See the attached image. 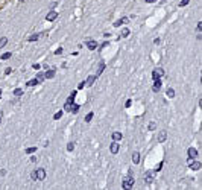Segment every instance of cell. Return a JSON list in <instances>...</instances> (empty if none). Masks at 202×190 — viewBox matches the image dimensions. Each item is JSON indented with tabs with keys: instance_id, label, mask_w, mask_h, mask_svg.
<instances>
[{
	"instance_id": "1",
	"label": "cell",
	"mask_w": 202,
	"mask_h": 190,
	"mask_svg": "<svg viewBox=\"0 0 202 190\" xmlns=\"http://www.w3.org/2000/svg\"><path fill=\"white\" fill-rule=\"evenodd\" d=\"M134 184H135V178H134V175H128V176H125L123 179H122V187L126 189V190L132 189V187H134Z\"/></svg>"
},
{
	"instance_id": "2",
	"label": "cell",
	"mask_w": 202,
	"mask_h": 190,
	"mask_svg": "<svg viewBox=\"0 0 202 190\" xmlns=\"http://www.w3.org/2000/svg\"><path fill=\"white\" fill-rule=\"evenodd\" d=\"M187 163H188V167L191 169V170H199V169H201V163L196 161L195 158H188Z\"/></svg>"
},
{
	"instance_id": "3",
	"label": "cell",
	"mask_w": 202,
	"mask_h": 190,
	"mask_svg": "<svg viewBox=\"0 0 202 190\" xmlns=\"http://www.w3.org/2000/svg\"><path fill=\"white\" fill-rule=\"evenodd\" d=\"M155 170H147L146 172V176H145V183L146 184H151L152 181H153V178H155Z\"/></svg>"
},
{
	"instance_id": "4",
	"label": "cell",
	"mask_w": 202,
	"mask_h": 190,
	"mask_svg": "<svg viewBox=\"0 0 202 190\" xmlns=\"http://www.w3.org/2000/svg\"><path fill=\"white\" fill-rule=\"evenodd\" d=\"M35 175H36V181H43L46 178V169H36Z\"/></svg>"
},
{
	"instance_id": "5",
	"label": "cell",
	"mask_w": 202,
	"mask_h": 190,
	"mask_svg": "<svg viewBox=\"0 0 202 190\" xmlns=\"http://www.w3.org/2000/svg\"><path fill=\"white\" fill-rule=\"evenodd\" d=\"M56 17H58V12L55 11V9H52V11H49V12H47V15H46V20H47V22H55V20H56Z\"/></svg>"
},
{
	"instance_id": "6",
	"label": "cell",
	"mask_w": 202,
	"mask_h": 190,
	"mask_svg": "<svg viewBox=\"0 0 202 190\" xmlns=\"http://www.w3.org/2000/svg\"><path fill=\"white\" fill-rule=\"evenodd\" d=\"M109 149H111V154H119V151H120V146H119V141H113L109 146Z\"/></svg>"
},
{
	"instance_id": "7",
	"label": "cell",
	"mask_w": 202,
	"mask_h": 190,
	"mask_svg": "<svg viewBox=\"0 0 202 190\" xmlns=\"http://www.w3.org/2000/svg\"><path fill=\"white\" fill-rule=\"evenodd\" d=\"M159 90H161V79H155L153 81V85H152V91H155V93H158Z\"/></svg>"
},
{
	"instance_id": "8",
	"label": "cell",
	"mask_w": 202,
	"mask_h": 190,
	"mask_svg": "<svg viewBox=\"0 0 202 190\" xmlns=\"http://www.w3.org/2000/svg\"><path fill=\"white\" fill-rule=\"evenodd\" d=\"M85 44H87L88 50H94V49H97V41H94V40H88V41H85Z\"/></svg>"
},
{
	"instance_id": "9",
	"label": "cell",
	"mask_w": 202,
	"mask_h": 190,
	"mask_svg": "<svg viewBox=\"0 0 202 190\" xmlns=\"http://www.w3.org/2000/svg\"><path fill=\"white\" fill-rule=\"evenodd\" d=\"M105 67H106L105 66V61H100L99 66H97V72H96V78H99L100 75H102V72L105 70Z\"/></svg>"
},
{
	"instance_id": "10",
	"label": "cell",
	"mask_w": 202,
	"mask_h": 190,
	"mask_svg": "<svg viewBox=\"0 0 202 190\" xmlns=\"http://www.w3.org/2000/svg\"><path fill=\"white\" fill-rule=\"evenodd\" d=\"M94 81H96V75L87 76V79H85V87H91L93 84H94Z\"/></svg>"
},
{
	"instance_id": "11",
	"label": "cell",
	"mask_w": 202,
	"mask_h": 190,
	"mask_svg": "<svg viewBox=\"0 0 202 190\" xmlns=\"http://www.w3.org/2000/svg\"><path fill=\"white\" fill-rule=\"evenodd\" d=\"M166 140H167V131H159V134H158V141H159V143H164Z\"/></svg>"
},
{
	"instance_id": "12",
	"label": "cell",
	"mask_w": 202,
	"mask_h": 190,
	"mask_svg": "<svg viewBox=\"0 0 202 190\" xmlns=\"http://www.w3.org/2000/svg\"><path fill=\"white\" fill-rule=\"evenodd\" d=\"M111 139H113L114 141H120L122 139H123V135H122V133H119V131H114V133L111 134Z\"/></svg>"
},
{
	"instance_id": "13",
	"label": "cell",
	"mask_w": 202,
	"mask_h": 190,
	"mask_svg": "<svg viewBox=\"0 0 202 190\" xmlns=\"http://www.w3.org/2000/svg\"><path fill=\"white\" fill-rule=\"evenodd\" d=\"M55 73H56L55 68H49V70L44 73V78H46V79H52L53 76H55Z\"/></svg>"
},
{
	"instance_id": "14",
	"label": "cell",
	"mask_w": 202,
	"mask_h": 190,
	"mask_svg": "<svg viewBox=\"0 0 202 190\" xmlns=\"http://www.w3.org/2000/svg\"><path fill=\"white\" fill-rule=\"evenodd\" d=\"M132 163H134V164H138V163H140V152H134V154H132Z\"/></svg>"
},
{
	"instance_id": "15",
	"label": "cell",
	"mask_w": 202,
	"mask_h": 190,
	"mask_svg": "<svg viewBox=\"0 0 202 190\" xmlns=\"http://www.w3.org/2000/svg\"><path fill=\"white\" fill-rule=\"evenodd\" d=\"M40 37H41V34H32L29 38H28V41L29 43H34V41H38L40 40Z\"/></svg>"
},
{
	"instance_id": "16",
	"label": "cell",
	"mask_w": 202,
	"mask_h": 190,
	"mask_svg": "<svg viewBox=\"0 0 202 190\" xmlns=\"http://www.w3.org/2000/svg\"><path fill=\"white\" fill-rule=\"evenodd\" d=\"M38 84H40V81L35 78V79H30V81L26 82V87H35V85H38Z\"/></svg>"
},
{
	"instance_id": "17",
	"label": "cell",
	"mask_w": 202,
	"mask_h": 190,
	"mask_svg": "<svg viewBox=\"0 0 202 190\" xmlns=\"http://www.w3.org/2000/svg\"><path fill=\"white\" fill-rule=\"evenodd\" d=\"M198 157V151L195 149V147H190L188 149V158H196Z\"/></svg>"
},
{
	"instance_id": "18",
	"label": "cell",
	"mask_w": 202,
	"mask_h": 190,
	"mask_svg": "<svg viewBox=\"0 0 202 190\" xmlns=\"http://www.w3.org/2000/svg\"><path fill=\"white\" fill-rule=\"evenodd\" d=\"M128 22H129V18H120V20H117V22L114 23V26L117 28V26H122V24H126Z\"/></svg>"
},
{
	"instance_id": "19",
	"label": "cell",
	"mask_w": 202,
	"mask_h": 190,
	"mask_svg": "<svg viewBox=\"0 0 202 190\" xmlns=\"http://www.w3.org/2000/svg\"><path fill=\"white\" fill-rule=\"evenodd\" d=\"M79 108H81V107H79V105H78V103H74V102H73V105H72V108H70V113H72V114H78V111H79Z\"/></svg>"
},
{
	"instance_id": "20",
	"label": "cell",
	"mask_w": 202,
	"mask_h": 190,
	"mask_svg": "<svg viewBox=\"0 0 202 190\" xmlns=\"http://www.w3.org/2000/svg\"><path fill=\"white\" fill-rule=\"evenodd\" d=\"M23 93H24V90H21V88H15V90H14V96H15V97L23 96Z\"/></svg>"
},
{
	"instance_id": "21",
	"label": "cell",
	"mask_w": 202,
	"mask_h": 190,
	"mask_svg": "<svg viewBox=\"0 0 202 190\" xmlns=\"http://www.w3.org/2000/svg\"><path fill=\"white\" fill-rule=\"evenodd\" d=\"M24 152H26L28 155H32V154H35V152H36V147H35V146H30V147H28Z\"/></svg>"
},
{
	"instance_id": "22",
	"label": "cell",
	"mask_w": 202,
	"mask_h": 190,
	"mask_svg": "<svg viewBox=\"0 0 202 190\" xmlns=\"http://www.w3.org/2000/svg\"><path fill=\"white\" fill-rule=\"evenodd\" d=\"M93 116H94V113L91 111V113H88L87 116H85V123H90L93 120Z\"/></svg>"
},
{
	"instance_id": "23",
	"label": "cell",
	"mask_w": 202,
	"mask_h": 190,
	"mask_svg": "<svg viewBox=\"0 0 202 190\" xmlns=\"http://www.w3.org/2000/svg\"><path fill=\"white\" fill-rule=\"evenodd\" d=\"M12 56V52H6V53H3L2 56H0V60H3V61H6V60H9V58Z\"/></svg>"
},
{
	"instance_id": "24",
	"label": "cell",
	"mask_w": 202,
	"mask_h": 190,
	"mask_svg": "<svg viewBox=\"0 0 202 190\" xmlns=\"http://www.w3.org/2000/svg\"><path fill=\"white\" fill-rule=\"evenodd\" d=\"M6 44H8V38H6V37H2V38H0V49L5 47Z\"/></svg>"
},
{
	"instance_id": "25",
	"label": "cell",
	"mask_w": 202,
	"mask_h": 190,
	"mask_svg": "<svg viewBox=\"0 0 202 190\" xmlns=\"http://www.w3.org/2000/svg\"><path fill=\"white\" fill-rule=\"evenodd\" d=\"M166 94H167V97L173 99V97H175V90H173V88H169L167 91H166Z\"/></svg>"
},
{
	"instance_id": "26",
	"label": "cell",
	"mask_w": 202,
	"mask_h": 190,
	"mask_svg": "<svg viewBox=\"0 0 202 190\" xmlns=\"http://www.w3.org/2000/svg\"><path fill=\"white\" fill-rule=\"evenodd\" d=\"M155 72H157V75H158V78H163L164 76V70L161 67H158V68H155Z\"/></svg>"
},
{
	"instance_id": "27",
	"label": "cell",
	"mask_w": 202,
	"mask_h": 190,
	"mask_svg": "<svg viewBox=\"0 0 202 190\" xmlns=\"http://www.w3.org/2000/svg\"><path fill=\"white\" fill-rule=\"evenodd\" d=\"M147 129H149V131H155V129H157V123H155V122H151V123L147 125Z\"/></svg>"
},
{
	"instance_id": "28",
	"label": "cell",
	"mask_w": 202,
	"mask_h": 190,
	"mask_svg": "<svg viewBox=\"0 0 202 190\" xmlns=\"http://www.w3.org/2000/svg\"><path fill=\"white\" fill-rule=\"evenodd\" d=\"M73 149H74V143H73V141H68V143H67V151L73 152Z\"/></svg>"
},
{
	"instance_id": "29",
	"label": "cell",
	"mask_w": 202,
	"mask_h": 190,
	"mask_svg": "<svg viewBox=\"0 0 202 190\" xmlns=\"http://www.w3.org/2000/svg\"><path fill=\"white\" fill-rule=\"evenodd\" d=\"M129 34H131L129 29H123V30H122V37H123V38H128V37H129Z\"/></svg>"
},
{
	"instance_id": "30",
	"label": "cell",
	"mask_w": 202,
	"mask_h": 190,
	"mask_svg": "<svg viewBox=\"0 0 202 190\" xmlns=\"http://www.w3.org/2000/svg\"><path fill=\"white\" fill-rule=\"evenodd\" d=\"M62 114H64V111H62V110H59L58 113H55V116H53V119H55V120L61 119V116H62Z\"/></svg>"
},
{
	"instance_id": "31",
	"label": "cell",
	"mask_w": 202,
	"mask_h": 190,
	"mask_svg": "<svg viewBox=\"0 0 202 190\" xmlns=\"http://www.w3.org/2000/svg\"><path fill=\"white\" fill-rule=\"evenodd\" d=\"M36 79H38L40 82H43V81L46 79V78H44V73H41V72H40V73H36Z\"/></svg>"
},
{
	"instance_id": "32",
	"label": "cell",
	"mask_w": 202,
	"mask_h": 190,
	"mask_svg": "<svg viewBox=\"0 0 202 190\" xmlns=\"http://www.w3.org/2000/svg\"><path fill=\"white\" fill-rule=\"evenodd\" d=\"M190 3V0H181V3H179V6H187V5Z\"/></svg>"
},
{
	"instance_id": "33",
	"label": "cell",
	"mask_w": 202,
	"mask_h": 190,
	"mask_svg": "<svg viewBox=\"0 0 202 190\" xmlns=\"http://www.w3.org/2000/svg\"><path fill=\"white\" fill-rule=\"evenodd\" d=\"M32 68H34V70H40V68H41V64L35 62V64H32Z\"/></svg>"
},
{
	"instance_id": "34",
	"label": "cell",
	"mask_w": 202,
	"mask_h": 190,
	"mask_svg": "<svg viewBox=\"0 0 202 190\" xmlns=\"http://www.w3.org/2000/svg\"><path fill=\"white\" fill-rule=\"evenodd\" d=\"M161 169H163V163H159V164H157V167L153 169V170H155V172H159Z\"/></svg>"
},
{
	"instance_id": "35",
	"label": "cell",
	"mask_w": 202,
	"mask_h": 190,
	"mask_svg": "<svg viewBox=\"0 0 202 190\" xmlns=\"http://www.w3.org/2000/svg\"><path fill=\"white\" fill-rule=\"evenodd\" d=\"M62 52H64V49H62V47H58V49L55 50V55H61Z\"/></svg>"
},
{
	"instance_id": "36",
	"label": "cell",
	"mask_w": 202,
	"mask_h": 190,
	"mask_svg": "<svg viewBox=\"0 0 202 190\" xmlns=\"http://www.w3.org/2000/svg\"><path fill=\"white\" fill-rule=\"evenodd\" d=\"M131 105H132V101H131V99H128V101H126V103H125V107H126V108H129Z\"/></svg>"
},
{
	"instance_id": "37",
	"label": "cell",
	"mask_w": 202,
	"mask_h": 190,
	"mask_svg": "<svg viewBox=\"0 0 202 190\" xmlns=\"http://www.w3.org/2000/svg\"><path fill=\"white\" fill-rule=\"evenodd\" d=\"M56 6H58V3H56V2H52V3H50V11H52V9H55Z\"/></svg>"
},
{
	"instance_id": "38",
	"label": "cell",
	"mask_w": 202,
	"mask_h": 190,
	"mask_svg": "<svg viewBox=\"0 0 202 190\" xmlns=\"http://www.w3.org/2000/svg\"><path fill=\"white\" fill-rule=\"evenodd\" d=\"M11 72H12V68H11V67H6V68H5V75H9Z\"/></svg>"
},
{
	"instance_id": "39",
	"label": "cell",
	"mask_w": 202,
	"mask_h": 190,
	"mask_svg": "<svg viewBox=\"0 0 202 190\" xmlns=\"http://www.w3.org/2000/svg\"><path fill=\"white\" fill-rule=\"evenodd\" d=\"M84 87H85V81H82V82H79V85H78V88H79V90H82Z\"/></svg>"
},
{
	"instance_id": "40",
	"label": "cell",
	"mask_w": 202,
	"mask_h": 190,
	"mask_svg": "<svg viewBox=\"0 0 202 190\" xmlns=\"http://www.w3.org/2000/svg\"><path fill=\"white\" fill-rule=\"evenodd\" d=\"M30 178H32V181H36V175H35V170L30 173Z\"/></svg>"
},
{
	"instance_id": "41",
	"label": "cell",
	"mask_w": 202,
	"mask_h": 190,
	"mask_svg": "<svg viewBox=\"0 0 202 190\" xmlns=\"http://www.w3.org/2000/svg\"><path fill=\"white\" fill-rule=\"evenodd\" d=\"M152 79H153V81H155V79H158V75H157V72H155V70L152 72Z\"/></svg>"
},
{
	"instance_id": "42",
	"label": "cell",
	"mask_w": 202,
	"mask_h": 190,
	"mask_svg": "<svg viewBox=\"0 0 202 190\" xmlns=\"http://www.w3.org/2000/svg\"><path fill=\"white\" fill-rule=\"evenodd\" d=\"M108 44H109V41H105V43H103L102 46H100V50H102V49H103V47H106V46H108Z\"/></svg>"
},
{
	"instance_id": "43",
	"label": "cell",
	"mask_w": 202,
	"mask_h": 190,
	"mask_svg": "<svg viewBox=\"0 0 202 190\" xmlns=\"http://www.w3.org/2000/svg\"><path fill=\"white\" fill-rule=\"evenodd\" d=\"M159 43H161V40H159V38H155V40H153V44H159Z\"/></svg>"
},
{
	"instance_id": "44",
	"label": "cell",
	"mask_w": 202,
	"mask_h": 190,
	"mask_svg": "<svg viewBox=\"0 0 202 190\" xmlns=\"http://www.w3.org/2000/svg\"><path fill=\"white\" fill-rule=\"evenodd\" d=\"M0 175L5 176V175H6V170H5V169H0Z\"/></svg>"
},
{
	"instance_id": "45",
	"label": "cell",
	"mask_w": 202,
	"mask_h": 190,
	"mask_svg": "<svg viewBox=\"0 0 202 190\" xmlns=\"http://www.w3.org/2000/svg\"><path fill=\"white\" fill-rule=\"evenodd\" d=\"M30 163H36V157H35V155L30 157Z\"/></svg>"
},
{
	"instance_id": "46",
	"label": "cell",
	"mask_w": 202,
	"mask_h": 190,
	"mask_svg": "<svg viewBox=\"0 0 202 190\" xmlns=\"http://www.w3.org/2000/svg\"><path fill=\"white\" fill-rule=\"evenodd\" d=\"M201 29H202V23L199 22V23H198V29H196V30H198V32H201Z\"/></svg>"
},
{
	"instance_id": "47",
	"label": "cell",
	"mask_w": 202,
	"mask_h": 190,
	"mask_svg": "<svg viewBox=\"0 0 202 190\" xmlns=\"http://www.w3.org/2000/svg\"><path fill=\"white\" fill-rule=\"evenodd\" d=\"M157 0H146V3H155Z\"/></svg>"
},
{
	"instance_id": "48",
	"label": "cell",
	"mask_w": 202,
	"mask_h": 190,
	"mask_svg": "<svg viewBox=\"0 0 202 190\" xmlns=\"http://www.w3.org/2000/svg\"><path fill=\"white\" fill-rule=\"evenodd\" d=\"M0 123H2V114H0Z\"/></svg>"
},
{
	"instance_id": "49",
	"label": "cell",
	"mask_w": 202,
	"mask_h": 190,
	"mask_svg": "<svg viewBox=\"0 0 202 190\" xmlns=\"http://www.w3.org/2000/svg\"><path fill=\"white\" fill-rule=\"evenodd\" d=\"M0 97H2V88H0Z\"/></svg>"
},
{
	"instance_id": "50",
	"label": "cell",
	"mask_w": 202,
	"mask_h": 190,
	"mask_svg": "<svg viewBox=\"0 0 202 190\" xmlns=\"http://www.w3.org/2000/svg\"><path fill=\"white\" fill-rule=\"evenodd\" d=\"M18 2H20V3H23V2H24V0H18Z\"/></svg>"
}]
</instances>
